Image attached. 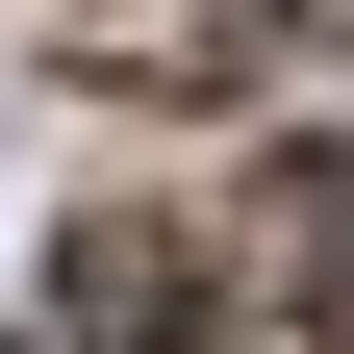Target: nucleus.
I'll return each mask as SVG.
<instances>
[{
    "mask_svg": "<svg viewBox=\"0 0 354 354\" xmlns=\"http://www.w3.org/2000/svg\"><path fill=\"white\" fill-rule=\"evenodd\" d=\"M329 253H354L329 152H253L228 177V354H329Z\"/></svg>",
    "mask_w": 354,
    "mask_h": 354,
    "instance_id": "obj_1",
    "label": "nucleus"
},
{
    "mask_svg": "<svg viewBox=\"0 0 354 354\" xmlns=\"http://www.w3.org/2000/svg\"><path fill=\"white\" fill-rule=\"evenodd\" d=\"M279 26H304V0H76V51H102V76H253Z\"/></svg>",
    "mask_w": 354,
    "mask_h": 354,
    "instance_id": "obj_2",
    "label": "nucleus"
},
{
    "mask_svg": "<svg viewBox=\"0 0 354 354\" xmlns=\"http://www.w3.org/2000/svg\"><path fill=\"white\" fill-rule=\"evenodd\" d=\"M76 354H177V253L152 228H76Z\"/></svg>",
    "mask_w": 354,
    "mask_h": 354,
    "instance_id": "obj_3",
    "label": "nucleus"
}]
</instances>
